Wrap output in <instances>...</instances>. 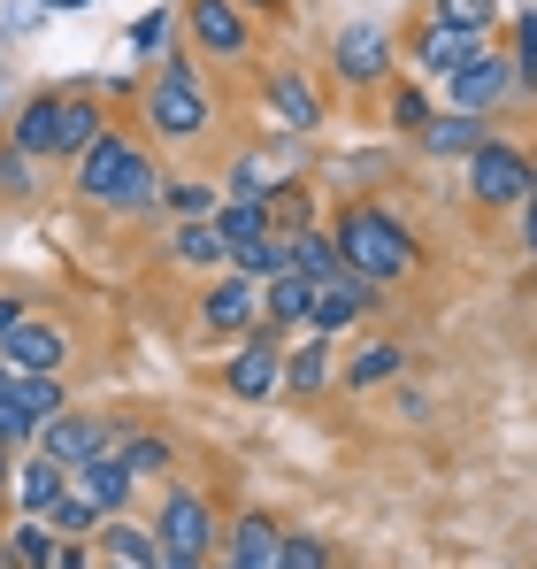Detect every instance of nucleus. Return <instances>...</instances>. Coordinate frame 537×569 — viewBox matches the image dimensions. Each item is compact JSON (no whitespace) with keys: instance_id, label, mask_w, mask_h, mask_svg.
<instances>
[{"instance_id":"f257e3e1","label":"nucleus","mask_w":537,"mask_h":569,"mask_svg":"<svg viewBox=\"0 0 537 569\" xmlns=\"http://www.w3.org/2000/svg\"><path fill=\"white\" fill-rule=\"evenodd\" d=\"M338 254H346V270H361L368 284L415 278V231H407L399 216H384V208H346V216H338Z\"/></svg>"},{"instance_id":"f03ea898","label":"nucleus","mask_w":537,"mask_h":569,"mask_svg":"<svg viewBox=\"0 0 537 569\" xmlns=\"http://www.w3.org/2000/svg\"><path fill=\"white\" fill-rule=\"evenodd\" d=\"M154 162L131 147V139H115V131H100L85 154H78V192L100 200V208H154Z\"/></svg>"},{"instance_id":"7ed1b4c3","label":"nucleus","mask_w":537,"mask_h":569,"mask_svg":"<svg viewBox=\"0 0 537 569\" xmlns=\"http://www.w3.org/2000/svg\"><path fill=\"white\" fill-rule=\"evenodd\" d=\"M146 116H154L162 139H200V131H207V93H200V78H192L184 54H162V78H154Z\"/></svg>"},{"instance_id":"20e7f679","label":"nucleus","mask_w":537,"mask_h":569,"mask_svg":"<svg viewBox=\"0 0 537 569\" xmlns=\"http://www.w3.org/2000/svg\"><path fill=\"white\" fill-rule=\"evenodd\" d=\"M468 192H476L484 208H515V200H530V192H537L530 154L507 147V139H484V147L468 154Z\"/></svg>"},{"instance_id":"39448f33","label":"nucleus","mask_w":537,"mask_h":569,"mask_svg":"<svg viewBox=\"0 0 537 569\" xmlns=\"http://www.w3.org/2000/svg\"><path fill=\"white\" fill-rule=\"evenodd\" d=\"M154 539H162V555H178V562H207V555H215V508L178 485V492L162 500V516H154Z\"/></svg>"},{"instance_id":"423d86ee","label":"nucleus","mask_w":537,"mask_h":569,"mask_svg":"<svg viewBox=\"0 0 537 569\" xmlns=\"http://www.w3.org/2000/svg\"><path fill=\"white\" fill-rule=\"evenodd\" d=\"M376 308V284L361 278V270H331V278H315V300H307V323L331 339V331H354L361 316Z\"/></svg>"},{"instance_id":"0eeeda50","label":"nucleus","mask_w":537,"mask_h":569,"mask_svg":"<svg viewBox=\"0 0 537 569\" xmlns=\"http://www.w3.org/2000/svg\"><path fill=\"white\" fill-rule=\"evenodd\" d=\"M108 447H115V431L92 423V416H78V408H62V416L39 423V455H54L62 470H85V462H100Z\"/></svg>"},{"instance_id":"6e6552de","label":"nucleus","mask_w":537,"mask_h":569,"mask_svg":"<svg viewBox=\"0 0 537 569\" xmlns=\"http://www.w3.org/2000/svg\"><path fill=\"white\" fill-rule=\"evenodd\" d=\"M200 323H207L215 339L254 331V323H262V284L239 278V270H231V278H215V284H207V300H200Z\"/></svg>"},{"instance_id":"1a4fd4ad","label":"nucleus","mask_w":537,"mask_h":569,"mask_svg":"<svg viewBox=\"0 0 537 569\" xmlns=\"http://www.w3.org/2000/svg\"><path fill=\"white\" fill-rule=\"evenodd\" d=\"M484 54V31H453V23H430L423 39H415V70L423 78H438V86H453L468 62Z\"/></svg>"},{"instance_id":"9d476101","label":"nucleus","mask_w":537,"mask_h":569,"mask_svg":"<svg viewBox=\"0 0 537 569\" xmlns=\"http://www.w3.org/2000/svg\"><path fill=\"white\" fill-rule=\"evenodd\" d=\"M331 62H338V78H346V86H376V78L392 70V39H384L376 23H354V31H338Z\"/></svg>"},{"instance_id":"9b49d317","label":"nucleus","mask_w":537,"mask_h":569,"mask_svg":"<svg viewBox=\"0 0 537 569\" xmlns=\"http://www.w3.org/2000/svg\"><path fill=\"white\" fill-rule=\"evenodd\" d=\"M0 362H8V370H62V362H70V339H62L54 323H31V316H23V323L0 339Z\"/></svg>"},{"instance_id":"f8f14e48","label":"nucleus","mask_w":537,"mask_h":569,"mask_svg":"<svg viewBox=\"0 0 537 569\" xmlns=\"http://www.w3.org/2000/svg\"><path fill=\"white\" fill-rule=\"evenodd\" d=\"M223 385H231L239 400H268V392H284V355H276V339H246L239 362L223 370Z\"/></svg>"},{"instance_id":"ddd939ff","label":"nucleus","mask_w":537,"mask_h":569,"mask_svg":"<svg viewBox=\"0 0 537 569\" xmlns=\"http://www.w3.org/2000/svg\"><path fill=\"white\" fill-rule=\"evenodd\" d=\"M8 492H16V508H23V516H47V508L70 492V470H62L54 455H39V447H31V455H23V470L8 477Z\"/></svg>"},{"instance_id":"4468645a","label":"nucleus","mask_w":537,"mask_h":569,"mask_svg":"<svg viewBox=\"0 0 537 569\" xmlns=\"http://www.w3.org/2000/svg\"><path fill=\"white\" fill-rule=\"evenodd\" d=\"M184 23L207 54H246V23H239L231 0H184Z\"/></svg>"},{"instance_id":"2eb2a0df","label":"nucleus","mask_w":537,"mask_h":569,"mask_svg":"<svg viewBox=\"0 0 537 569\" xmlns=\"http://www.w3.org/2000/svg\"><path fill=\"white\" fill-rule=\"evenodd\" d=\"M515 86V62H499V54H476L460 78H453V108H468V116H484L492 100H507Z\"/></svg>"},{"instance_id":"dca6fc26","label":"nucleus","mask_w":537,"mask_h":569,"mask_svg":"<svg viewBox=\"0 0 537 569\" xmlns=\"http://www.w3.org/2000/svg\"><path fill=\"white\" fill-rule=\"evenodd\" d=\"M70 492H85L100 516H123V500H131V470L115 462V455H100L85 470H70Z\"/></svg>"},{"instance_id":"f3484780","label":"nucleus","mask_w":537,"mask_h":569,"mask_svg":"<svg viewBox=\"0 0 537 569\" xmlns=\"http://www.w3.org/2000/svg\"><path fill=\"white\" fill-rule=\"evenodd\" d=\"M268 108H276L292 131H315V123H323V100H315V86H307L300 70H268Z\"/></svg>"},{"instance_id":"a211bd4d","label":"nucleus","mask_w":537,"mask_h":569,"mask_svg":"<svg viewBox=\"0 0 537 569\" xmlns=\"http://www.w3.org/2000/svg\"><path fill=\"white\" fill-rule=\"evenodd\" d=\"M215 223H223V247H231V262H239V254H254L262 239H276V231H268V208H262V200H231V208H215Z\"/></svg>"},{"instance_id":"6ab92c4d","label":"nucleus","mask_w":537,"mask_h":569,"mask_svg":"<svg viewBox=\"0 0 537 569\" xmlns=\"http://www.w3.org/2000/svg\"><path fill=\"white\" fill-rule=\"evenodd\" d=\"M307 300H315V278H300V270H276V278L262 284L268 323H307Z\"/></svg>"},{"instance_id":"aec40b11","label":"nucleus","mask_w":537,"mask_h":569,"mask_svg":"<svg viewBox=\"0 0 537 569\" xmlns=\"http://www.w3.org/2000/svg\"><path fill=\"white\" fill-rule=\"evenodd\" d=\"M423 147H430V154H476V147H484V116H468V108L430 116V123H423Z\"/></svg>"},{"instance_id":"412c9836","label":"nucleus","mask_w":537,"mask_h":569,"mask_svg":"<svg viewBox=\"0 0 537 569\" xmlns=\"http://www.w3.org/2000/svg\"><path fill=\"white\" fill-rule=\"evenodd\" d=\"M178 262H192V270L231 262V247H223V223H215V216H184V223H178Z\"/></svg>"},{"instance_id":"4be33fe9","label":"nucleus","mask_w":537,"mask_h":569,"mask_svg":"<svg viewBox=\"0 0 537 569\" xmlns=\"http://www.w3.org/2000/svg\"><path fill=\"white\" fill-rule=\"evenodd\" d=\"M8 408H23L31 423L62 416V378H54V370H16V385H8Z\"/></svg>"},{"instance_id":"5701e85b","label":"nucleus","mask_w":537,"mask_h":569,"mask_svg":"<svg viewBox=\"0 0 537 569\" xmlns=\"http://www.w3.org/2000/svg\"><path fill=\"white\" fill-rule=\"evenodd\" d=\"M54 123H62V100H31V108L8 123V139H16V147L39 162V154H54Z\"/></svg>"},{"instance_id":"b1692460","label":"nucleus","mask_w":537,"mask_h":569,"mask_svg":"<svg viewBox=\"0 0 537 569\" xmlns=\"http://www.w3.org/2000/svg\"><path fill=\"white\" fill-rule=\"evenodd\" d=\"M276 547H284V531L268 523L262 508H246V516L231 523V555H223V562H262V555H276Z\"/></svg>"},{"instance_id":"393cba45","label":"nucleus","mask_w":537,"mask_h":569,"mask_svg":"<svg viewBox=\"0 0 537 569\" xmlns=\"http://www.w3.org/2000/svg\"><path fill=\"white\" fill-rule=\"evenodd\" d=\"M284 247H292V270H300V278H331V270H346L338 231H331V239H323V231H292Z\"/></svg>"},{"instance_id":"a878e982","label":"nucleus","mask_w":537,"mask_h":569,"mask_svg":"<svg viewBox=\"0 0 537 569\" xmlns=\"http://www.w3.org/2000/svg\"><path fill=\"white\" fill-rule=\"evenodd\" d=\"M100 555H108V562L154 569V562H162V539H154V531H139V523H108V531H100Z\"/></svg>"},{"instance_id":"bb28decb","label":"nucleus","mask_w":537,"mask_h":569,"mask_svg":"<svg viewBox=\"0 0 537 569\" xmlns=\"http://www.w3.org/2000/svg\"><path fill=\"white\" fill-rule=\"evenodd\" d=\"M100 139V108L92 100H62V123H54V154H85Z\"/></svg>"},{"instance_id":"cd10ccee","label":"nucleus","mask_w":537,"mask_h":569,"mask_svg":"<svg viewBox=\"0 0 537 569\" xmlns=\"http://www.w3.org/2000/svg\"><path fill=\"white\" fill-rule=\"evenodd\" d=\"M47 531H54V539H92V531H100V508H92L85 492H62V500L47 508Z\"/></svg>"},{"instance_id":"c85d7f7f","label":"nucleus","mask_w":537,"mask_h":569,"mask_svg":"<svg viewBox=\"0 0 537 569\" xmlns=\"http://www.w3.org/2000/svg\"><path fill=\"white\" fill-rule=\"evenodd\" d=\"M0 562H8V569H47V562H54V531H47L39 516H23V531L8 539V555H0Z\"/></svg>"},{"instance_id":"c756f323","label":"nucleus","mask_w":537,"mask_h":569,"mask_svg":"<svg viewBox=\"0 0 537 569\" xmlns=\"http://www.w3.org/2000/svg\"><path fill=\"white\" fill-rule=\"evenodd\" d=\"M284 385H292V392H323V385H331V347H323V331L284 362Z\"/></svg>"},{"instance_id":"7c9ffc66","label":"nucleus","mask_w":537,"mask_h":569,"mask_svg":"<svg viewBox=\"0 0 537 569\" xmlns=\"http://www.w3.org/2000/svg\"><path fill=\"white\" fill-rule=\"evenodd\" d=\"M399 370H407V355H399V347H361L354 362H346V385H354V392H368V385L399 378Z\"/></svg>"},{"instance_id":"2f4dec72","label":"nucleus","mask_w":537,"mask_h":569,"mask_svg":"<svg viewBox=\"0 0 537 569\" xmlns=\"http://www.w3.org/2000/svg\"><path fill=\"white\" fill-rule=\"evenodd\" d=\"M499 16V0H438V16L430 23H453V31H484Z\"/></svg>"},{"instance_id":"473e14b6","label":"nucleus","mask_w":537,"mask_h":569,"mask_svg":"<svg viewBox=\"0 0 537 569\" xmlns=\"http://www.w3.org/2000/svg\"><path fill=\"white\" fill-rule=\"evenodd\" d=\"M115 462H123V470H131V485H139V477L170 470V447H162V439H131V447H123V455H115Z\"/></svg>"},{"instance_id":"72a5a7b5","label":"nucleus","mask_w":537,"mask_h":569,"mask_svg":"<svg viewBox=\"0 0 537 569\" xmlns=\"http://www.w3.org/2000/svg\"><path fill=\"white\" fill-rule=\"evenodd\" d=\"M276 569H331V547L300 531V539H284V547H276Z\"/></svg>"},{"instance_id":"f704fd0d","label":"nucleus","mask_w":537,"mask_h":569,"mask_svg":"<svg viewBox=\"0 0 537 569\" xmlns=\"http://www.w3.org/2000/svg\"><path fill=\"white\" fill-rule=\"evenodd\" d=\"M392 123L423 139V123H430V100H423V86H399V93H392Z\"/></svg>"},{"instance_id":"c9c22d12","label":"nucleus","mask_w":537,"mask_h":569,"mask_svg":"<svg viewBox=\"0 0 537 569\" xmlns=\"http://www.w3.org/2000/svg\"><path fill=\"white\" fill-rule=\"evenodd\" d=\"M131 47H139V54H162V47H170V16H139V23H131Z\"/></svg>"},{"instance_id":"e433bc0d","label":"nucleus","mask_w":537,"mask_h":569,"mask_svg":"<svg viewBox=\"0 0 537 569\" xmlns=\"http://www.w3.org/2000/svg\"><path fill=\"white\" fill-rule=\"evenodd\" d=\"M0 192H31V154H23V147L0 154Z\"/></svg>"},{"instance_id":"4c0bfd02","label":"nucleus","mask_w":537,"mask_h":569,"mask_svg":"<svg viewBox=\"0 0 537 569\" xmlns=\"http://www.w3.org/2000/svg\"><path fill=\"white\" fill-rule=\"evenodd\" d=\"M231 192H239V200H262V208H268V186H262V162H254V154L231 170Z\"/></svg>"},{"instance_id":"58836bf2","label":"nucleus","mask_w":537,"mask_h":569,"mask_svg":"<svg viewBox=\"0 0 537 569\" xmlns=\"http://www.w3.org/2000/svg\"><path fill=\"white\" fill-rule=\"evenodd\" d=\"M170 208H178V216H215V186H178Z\"/></svg>"},{"instance_id":"ea45409f","label":"nucleus","mask_w":537,"mask_h":569,"mask_svg":"<svg viewBox=\"0 0 537 569\" xmlns=\"http://www.w3.org/2000/svg\"><path fill=\"white\" fill-rule=\"evenodd\" d=\"M47 569H85V547H78V539H54V562Z\"/></svg>"},{"instance_id":"a19ab883","label":"nucleus","mask_w":537,"mask_h":569,"mask_svg":"<svg viewBox=\"0 0 537 569\" xmlns=\"http://www.w3.org/2000/svg\"><path fill=\"white\" fill-rule=\"evenodd\" d=\"M16 323H23V300H0V339H8Z\"/></svg>"},{"instance_id":"79ce46f5","label":"nucleus","mask_w":537,"mask_h":569,"mask_svg":"<svg viewBox=\"0 0 537 569\" xmlns=\"http://www.w3.org/2000/svg\"><path fill=\"white\" fill-rule=\"evenodd\" d=\"M223 569H276V555H262V562H223Z\"/></svg>"},{"instance_id":"37998d69","label":"nucleus","mask_w":537,"mask_h":569,"mask_svg":"<svg viewBox=\"0 0 537 569\" xmlns=\"http://www.w3.org/2000/svg\"><path fill=\"white\" fill-rule=\"evenodd\" d=\"M530 254H537V192H530Z\"/></svg>"},{"instance_id":"c03bdc74","label":"nucleus","mask_w":537,"mask_h":569,"mask_svg":"<svg viewBox=\"0 0 537 569\" xmlns=\"http://www.w3.org/2000/svg\"><path fill=\"white\" fill-rule=\"evenodd\" d=\"M47 8H92V0H47Z\"/></svg>"},{"instance_id":"a18cd8bd","label":"nucleus","mask_w":537,"mask_h":569,"mask_svg":"<svg viewBox=\"0 0 537 569\" xmlns=\"http://www.w3.org/2000/svg\"><path fill=\"white\" fill-rule=\"evenodd\" d=\"M8 385H16V370H8V362H0V392H8Z\"/></svg>"},{"instance_id":"49530a36","label":"nucleus","mask_w":537,"mask_h":569,"mask_svg":"<svg viewBox=\"0 0 537 569\" xmlns=\"http://www.w3.org/2000/svg\"><path fill=\"white\" fill-rule=\"evenodd\" d=\"M108 569H139V562H108Z\"/></svg>"},{"instance_id":"de8ad7c7","label":"nucleus","mask_w":537,"mask_h":569,"mask_svg":"<svg viewBox=\"0 0 537 569\" xmlns=\"http://www.w3.org/2000/svg\"><path fill=\"white\" fill-rule=\"evenodd\" d=\"M254 8H268V0H254Z\"/></svg>"}]
</instances>
